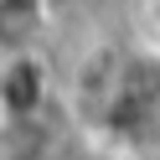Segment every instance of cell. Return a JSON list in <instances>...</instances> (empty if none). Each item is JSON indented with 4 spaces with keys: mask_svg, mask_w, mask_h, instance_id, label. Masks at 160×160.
Here are the masks:
<instances>
[{
    "mask_svg": "<svg viewBox=\"0 0 160 160\" xmlns=\"http://www.w3.org/2000/svg\"><path fill=\"white\" fill-rule=\"evenodd\" d=\"M47 31V5L42 0H0V57H31Z\"/></svg>",
    "mask_w": 160,
    "mask_h": 160,
    "instance_id": "1",
    "label": "cell"
}]
</instances>
